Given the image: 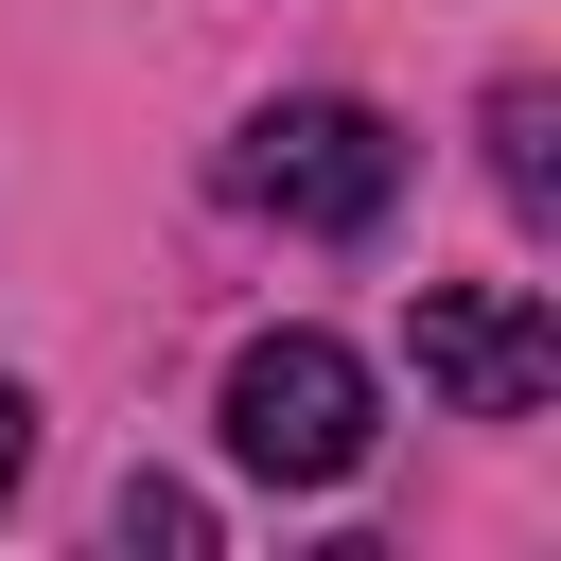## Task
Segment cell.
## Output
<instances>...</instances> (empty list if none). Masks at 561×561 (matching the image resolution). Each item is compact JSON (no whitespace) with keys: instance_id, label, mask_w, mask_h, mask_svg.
Masks as SVG:
<instances>
[{"instance_id":"6da1fadb","label":"cell","mask_w":561,"mask_h":561,"mask_svg":"<svg viewBox=\"0 0 561 561\" xmlns=\"http://www.w3.org/2000/svg\"><path fill=\"white\" fill-rule=\"evenodd\" d=\"M368 368L333 351V333H263L245 368H228V456L263 473V491H333V473H368Z\"/></svg>"},{"instance_id":"277c9868","label":"cell","mask_w":561,"mask_h":561,"mask_svg":"<svg viewBox=\"0 0 561 561\" xmlns=\"http://www.w3.org/2000/svg\"><path fill=\"white\" fill-rule=\"evenodd\" d=\"M491 175H508V210L561 193V158H543V88H491Z\"/></svg>"},{"instance_id":"8992f818","label":"cell","mask_w":561,"mask_h":561,"mask_svg":"<svg viewBox=\"0 0 561 561\" xmlns=\"http://www.w3.org/2000/svg\"><path fill=\"white\" fill-rule=\"evenodd\" d=\"M18 456H35V403H18V386H0V491H18Z\"/></svg>"},{"instance_id":"5b68a950","label":"cell","mask_w":561,"mask_h":561,"mask_svg":"<svg viewBox=\"0 0 561 561\" xmlns=\"http://www.w3.org/2000/svg\"><path fill=\"white\" fill-rule=\"evenodd\" d=\"M105 526H123V543H158V561H193V543H210V508H193V491H158V473H123V508H105Z\"/></svg>"},{"instance_id":"3957f363","label":"cell","mask_w":561,"mask_h":561,"mask_svg":"<svg viewBox=\"0 0 561 561\" xmlns=\"http://www.w3.org/2000/svg\"><path fill=\"white\" fill-rule=\"evenodd\" d=\"M421 386H438L456 421H543V386H561V316L508 298V280H438V298H421Z\"/></svg>"},{"instance_id":"7a4b0ae2","label":"cell","mask_w":561,"mask_h":561,"mask_svg":"<svg viewBox=\"0 0 561 561\" xmlns=\"http://www.w3.org/2000/svg\"><path fill=\"white\" fill-rule=\"evenodd\" d=\"M228 193L245 210H280V228H386V193H403V140L368 123V105H263L245 123V158H228Z\"/></svg>"}]
</instances>
